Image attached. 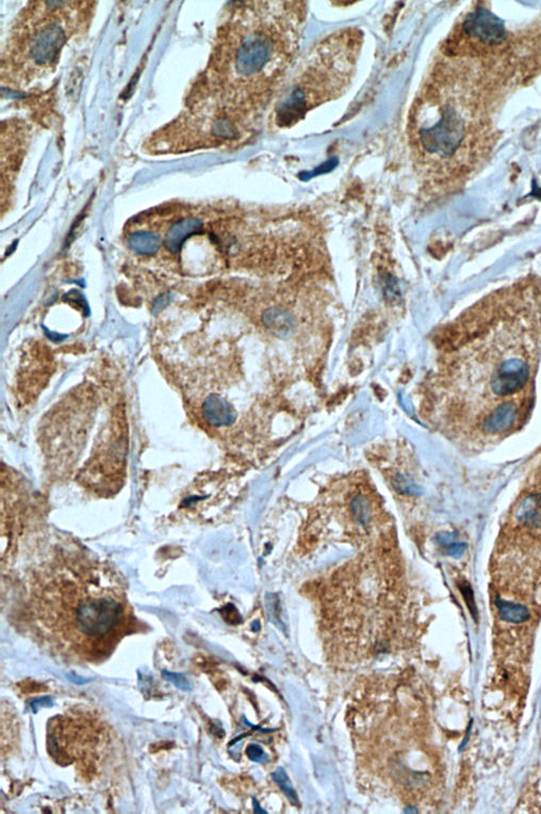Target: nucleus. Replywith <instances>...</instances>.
<instances>
[{
    "mask_svg": "<svg viewBox=\"0 0 541 814\" xmlns=\"http://www.w3.org/2000/svg\"><path fill=\"white\" fill-rule=\"evenodd\" d=\"M449 348L470 407L474 401L475 424L484 433H508L530 407L541 358V280L522 279L473 304Z\"/></svg>",
    "mask_w": 541,
    "mask_h": 814,
    "instance_id": "f257e3e1",
    "label": "nucleus"
},
{
    "mask_svg": "<svg viewBox=\"0 0 541 814\" xmlns=\"http://www.w3.org/2000/svg\"><path fill=\"white\" fill-rule=\"evenodd\" d=\"M35 579L40 621L80 646L103 651L129 623L124 589L105 562L80 552H61Z\"/></svg>",
    "mask_w": 541,
    "mask_h": 814,
    "instance_id": "f03ea898",
    "label": "nucleus"
},
{
    "mask_svg": "<svg viewBox=\"0 0 541 814\" xmlns=\"http://www.w3.org/2000/svg\"><path fill=\"white\" fill-rule=\"evenodd\" d=\"M244 16L234 69L249 101L262 106L297 50L303 16L297 3H258Z\"/></svg>",
    "mask_w": 541,
    "mask_h": 814,
    "instance_id": "7ed1b4c3",
    "label": "nucleus"
},
{
    "mask_svg": "<svg viewBox=\"0 0 541 814\" xmlns=\"http://www.w3.org/2000/svg\"><path fill=\"white\" fill-rule=\"evenodd\" d=\"M360 44L358 31L350 29L317 46L278 101L276 124L295 126L312 108L339 96L350 84Z\"/></svg>",
    "mask_w": 541,
    "mask_h": 814,
    "instance_id": "20e7f679",
    "label": "nucleus"
},
{
    "mask_svg": "<svg viewBox=\"0 0 541 814\" xmlns=\"http://www.w3.org/2000/svg\"><path fill=\"white\" fill-rule=\"evenodd\" d=\"M466 136L467 121L462 110L438 84H430L411 116V140L418 160L431 166L450 160Z\"/></svg>",
    "mask_w": 541,
    "mask_h": 814,
    "instance_id": "39448f33",
    "label": "nucleus"
},
{
    "mask_svg": "<svg viewBox=\"0 0 541 814\" xmlns=\"http://www.w3.org/2000/svg\"><path fill=\"white\" fill-rule=\"evenodd\" d=\"M464 33L485 45H499L507 38L502 20L484 8H479L467 16Z\"/></svg>",
    "mask_w": 541,
    "mask_h": 814,
    "instance_id": "423d86ee",
    "label": "nucleus"
},
{
    "mask_svg": "<svg viewBox=\"0 0 541 814\" xmlns=\"http://www.w3.org/2000/svg\"><path fill=\"white\" fill-rule=\"evenodd\" d=\"M65 41L64 31L58 25L52 24L42 29L31 46V56L39 65L54 60L57 52Z\"/></svg>",
    "mask_w": 541,
    "mask_h": 814,
    "instance_id": "0eeeda50",
    "label": "nucleus"
},
{
    "mask_svg": "<svg viewBox=\"0 0 541 814\" xmlns=\"http://www.w3.org/2000/svg\"><path fill=\"white\" fill-rule=\"evenodd\" d=\"M202 221L196 218H186L175 222L166 234V247L171 253H176L183 242L202 228Z\"/></svg>",
    "mask_w": 541,
    "mask_h": 814,
    "instance_id": "6e6552de",
    "label": "nucleus"
},
{
    "mask_svg": "<svg viewBox=\"0 0 541 814\" xmlns=\"http://www.w3.org/2000/svg\"><path fill=\"white\" fill-rule=\"evenodd\" d=\"M501 619L507 623H520L530 618L528 608L522 604L500 601L498 604Z\"/></svg>",
    "mask_w": 541,
    "mask_h": 814,
    "instance_id": "1a4fd4ad",
    "label": "nucleus"
},
{
    "mask_svg": "<svg viewBox=\"0 0 541 814\" xmlns=\"http://www.w3.org/2000/svg\"><path fill=\"white\" fill-rule=\"evenodd\" d=\"M273 779L274 781H275L276 784L280 786L283 792H284L285 794L288 796V798L290 799L293 803H297V793H295V791L293 790L292 786H291L290 780H289L288 776H287V774L285 773L284 769H278V771L273 774Z\"/></svg>",
    "mask_w": 541,
    "mask_h": 814,
    "instance_id": "9d476101",
    "label": "nucleus"
},
{
    "mask_svg": "<svg viewBox=\"0 0 541 814\" xmlns=\"http://www.w3.org/2000/svg\"><path fill=\"white\" fill-rule=\"evenodd\" d=\"M161 674L164 680L172 683L174 686H176L177 688L181 689V691H191V683H190V681L188 680L185 674H181V672L168 671V670H162Z\"/></svg>",
    "mask_w": 541,
    "mask_h": 814,
    "instance_id": "9b49d317",
    "label": "nucleus"
},
{
    "mask_svg": "<svg viewBox=\"0 0 541 814\" xmlns=\"http://www.w3.org/2000/svg\"><path fill=\"white\" fill-rule=\"evenodd\" d=\"M352 508L353 513H354V515H356L359 521H367L368 517H369V508H368L367 503H365V498H363V496H357V498L353 501Z\"/></svg>",
    "mask_w": 541,
    "mask_h": 814,
    "instance_id": "f8f14e48",
    "label": "nucleus"
},
{
    "mask_svg": "<svg viewBox=\"0 0 541 814\" xmlns=\"http://www.w3.org/2000/svg\"><path fill=\"white\" fill-rule=\"evenodd\" d=\"M393 484H394L395 489H397V491L401 492V494H416V492L418 491L415 484L411 483L409 479H407L404 476H397V479H394V483Z\"/></svg>",
    "mask_w": 541,
    "mask_h": 814,
    "instance_id": "ddd939ff",
    "label": "nucleus"
},
{
    "mask_svg": "<svg viewBox=\"0 0 541 814\" xmlns=\"http://www.w3.org/2000/svg\"><path fill=\"white\" fill-rule=\"evenodd\" d=\"M246 754L249 758L255 762H263L266 760V754H264L263 749L257 744H251V745L247 746Z\"/></svg>",
    "mask_w": 541,
    "mask_h": 814,
    "instance_id": "4468645a",
    "label": "nucleus"
},
{
    "mask_svg": "<svg viewBox=\"0 0 541 814\" xmlns=\"http://www.w3.org/2000/svg\"><path fill=\"white\" fill-rule=\"evenodd\" d=\"M54 706V701L52 697H41L37 698L35 701H31L30 708L33 713L37 714L39 712L40 708H50Z\"/></svg>",
    "mask_w": 541,
    "mask_h": 814,
    "instance_id": "2eb2a0df",
    "label": "nucleus"
},
{
    "mask_svg": "<svg viewBox=\"0 0 541 814\" xmlns=\"http://www.w3.org/2000/svg\"><path fill=\"white\" fill-rule=\"evenodd\" d=\"M67 676L72 682L77 683V684H84V683H88L89 681H90L86 680V679L84 678H79V676H75V674H67Z\"/></svg>",
    "mask_w": 541,
    "mask_h": 814,
    "instance_id": "dca6fc26",
    "label": "nucleus"
}]
</instances>
